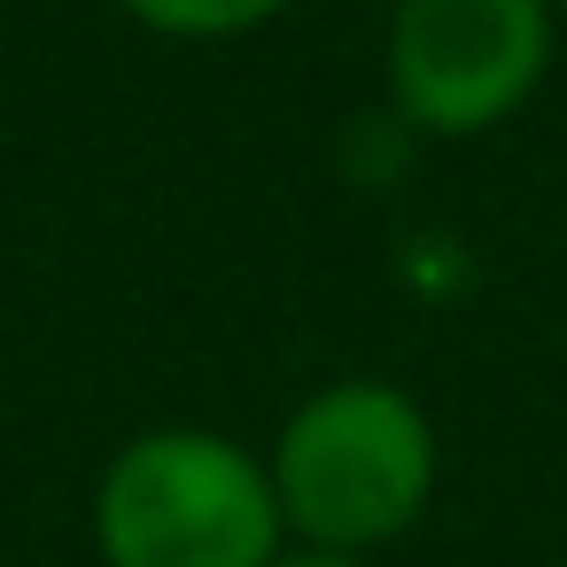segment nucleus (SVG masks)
<instances>
[{"label": "nucleus", "mask_w": 567, "mask_h": 567, "mask_svg": "<svg viewBox=\"0 0 567 567\" xmlns=\"http://www.w3.org/2000/svg\"><path fill=\"white\" fill-rule=\"evenodd\" d=\"M265 466L280 489L288 544L381 551V544L412 536L420 513L435 505L443 443H435V420L420 412L412 389L350 373V381L311 389L280 420Z\"/></svg>", "instance_id": "1"}, {"label": "nucleus", "mask_w": 567, "mask_h": 567, "mask_svg": "<svg viewBox=\"0 0 567 567\" xmlns=\"http://www.w3.org/2000/svg\"><path fill=\"white\" fill-rule=\"evenodd\" d=\"M102 567H272L288 551L272 466L218 427H141L94 482Z\"/></svg>", "instance_id": "2"}, {"label": "nucleus", "mask_w": 567, "mask_h": 567, "mask_svg": "<svg viewBox=\"0 0 567 567\" xmlns=\"http://www.w3.org/2000/svg\"><path fill=\"white\" fill-rule=\"evenodd\" d=\"M551 40V0H396L381 48L389 110L427 141H482L528 110Z\"/></svg>", "instance_id": "3"}, {"label": "nucleus", "mask_w": 567, "mask_h": 567, "mask_svg": "<svg viewBox=\"0 0 567 567\" xmlns=\"http://www.w3.org/2000/svg\"><path fill=\"white\" fill-rule=\"evenodd\" d=\"M288 9V0H125V17L164 32V40H234L257 32Z\"/></svg>", "instance_id": "4"}, {"label": "nucleus", "mask_w": 567, "mask_h": 567, "mask_svg": "<svg viewBox=\"0 0 567 567\" xmlns=\"http://www.w3.org/2000/svg\"><path fill=\"white\" fill-rule=\"evenodd\" d=\"M272 567H373V551H327V544H288Z\"/></svg>", "instance_id": "5"}, {"label": "nucleus", "mask_w": 567, "mask_h": 567, "mask_svg": "<svg viewBox=\"0 0 567 567\" xmlns=\"http://www.w3.org/2000/svg\"><path fill=\"white\" fill-rule=\"evenodd\" d=\"M551 17H559V24H567V0H551Z\"/></svg>", "instance_id": "6"}]
</instances>
